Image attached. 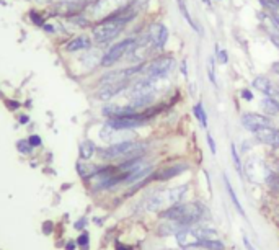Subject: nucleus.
Listing matches in <instances>:
<instances>
[{"label":"nucleus","instance_id":"obj_27","mask_svg":"<svg viewBox=\"0 0 279 250\" xmlns=\"http://www.w3.org/2000/svg\"><path fill=\"white\" fill-rule=\"evenodd\" d=\"M88 242H90V237H88V234H87V232H83L82 236H80V237L77 239V246H80L83 250H87Z\"/></svg>","mask_w":279,"mask_h":250},{"label":"nucleus","instance_id":"obj_1","mask_svg":"<svg viewBox=\"0 0 279 250\" xmlns=\"http://www.w3.org/2000/svg\"><path fill=\"white\" fill-rule=\"evenodd\" d=\"M159 216L163 221H175L181 229L201 226L204 221L211 219V212L202 201H190V203L183 201L178 205H171L160 211Z\"/></svg>","mask_w":279,"mask_h":250},{"label":"nucleus","instance_id":"obj_14","mask_svg":"<svg viewBox=\"0 0 279 250\" xmlns=\"http://www.w3.org/2000/svg\"><path fill=\"white\" fill-rule=\"evenodd\" d=\"M88 47H92V40H90V36L87 35H79L72 38L71 41L66 44V51L69 52H77V51H83V49H88Z\"/></svg>","mask_w":279,"mask_h":250},{"label":"nucleus","instance_id":"obj_37","mask_svg":"<svg viewBox=\"0 0 279 250\" xmlns=\"http://www.w3.org/2000/svg\"><path fill=\"white\" fill-rule=\"evenodd\" d=\"M28 121H30V118H28V116H26V115L20 116V123H21V125H26V123H28Z\"/></svg>","mask_w":279,"mask_h":250},{"label":"nucleus","instance_id":"obj_23","mask_svg":"<svg viewBox=\"0 0 279 250\" xmlns=\"http://www.w3.org/2000/svg\"><path fill=\"white\" fill-rule=\"evenodd\" d=\"M176 2H178V8H180V12H181V15H183V18L188 21V23H190V26L195 31H198V33H199V28H198L196 26V23H195V20L191 18V15H190V12H188L186 10V5H185V0H176Z\"/></svg>","mask_w":279,"mask_h":250},{"label":"nucleus","instance_id":"obj_3","mask_svg":"<svg viewBox=\"0 0 279 250\" xmlns=\"http://www.w3.org/2000/svg\"><path fill=\"white\" fill-rule=\"evenodd\" d=\"M126 23L122 20H120L118 17H108L105 20L98 21L93 26V40L98 44H108V42L115 41L118 36H120L122 31H124Z\"/></svg>","mask_w":279,"mask_h":250},{"label":"nucleus","instance_id":"obj_9","mask_svg":"<svg viewBox=\"0 0 279 250\" xmlns=\"http://www.w3.org/2000/svg\"><path fill=\"white\" fill-rule=\"evenodd\" d=\"M188 170H190V164L175 162V164H171V166L154 170V173L150 175V180H152V182H168V180H171V178L180 177L181 173L188 172Z\"/></svg>","mask_w":279,"mask_h":250},{"label":"nucleus","instance_id":"obj_34","mask_svg":"<svg viewBox=\"0 0 279 250\" xmlns=\"http://www.w3.org/2000/svg\"><path fill=\"white\" fill-rule=\"evenodd\" d=\"M181 74H183L185 77H188V69H186V59L181 61Z\"/></svg>","mask_w":279,"mask_h":250},{"label":"nucleus","instance_id":"obj_33","mask_svg":"<svg viewBox=\"0 0 279 250\" xmlns=\"http://www.w3.org/2000/svg\"><path fill=\"white\" fill-rule=\"evenodd\" d=\"M243 246L246 247V250H256V249L253 247V244L250 242V239L246 237V236H243Z\"/></svg>","mask_w":279,"mask_h":250},{"label":"nucleus","instance_id":"obj_44","mask_svg":"<svg viewBox=\"0 0 279 250\" xmlns=\"http://www.w3.org/2000/svg\"><path fill=\"white\" fill-rule=\"evenodd\" d=\"M276 100H278V102H279V95H278V97H276Z\"/></svg>","mask_w":279,"mask_h":250},{"label":"nucleus","instance_id":"obj_38","mask_svg":"<svg viewBox=\"0 0 279 250\" xmlns=\"http://www.w3.org/2000/svg\"><path fill=\"white\" fill-rule=\"evenodd\" d=\"M85 224H87V221H85V219H80V222H77V224H75V227H77V229H82Z\"/></svg>","mask_w":279,"mask_h":250},{"label":"nucleus","instance_id":"obj_29","mask_svg":"<svg viewBox=\"0 0 279 250\" xmlns=\"http://www.w3.org/2000/svg\"><path fill=\"white\" fill-rule=\"evenodd\" d=\"M17 147H18V151H20V152H23V154H30V152H31V149H33V147L30 146V142H28V141H20L18 144H17Z\"/></svg>","mask_w":279,"mask_h":250},{"label":"nucleus","instance_id":"obj_21","mask_svg":"<svg viewBox=\"0 0 279 250\" xmlns=\"http://www.w3.org/2000/svg\"><path fill=\"white\" fill-rule=\"evenodd\" d=\"M230 154H232V162L235 166V170L240 177H243V164H242V159H240V154L237 151V146L235 144H230Z\"/></svg>","mask_w":279,"mask_h":250},{"label":"nucleus","instance_id":"obj_42","mask_svg":"<svg viewBox=\"0 0 279 250\" xmlns=\"http://www.w3.org/2000/svg\"><path fill=\"white\" fill-rule=\"evenodd\" d=\"M75 249V246H74V244L71 242V244H67V250H74Z\"/></svg>","mask_w":279,"mask_h":250},{"label":"nucleus","instance_id":"obj_12","mask_svg":"<svg viewBox=\"0 0 279 250\" xmlns=\"http://www.w3.org/2000/svg\"><path fill=\"white\" fill-rule=\"evenodd\" d=\"M251 85H253V88H256L258 92L265 95V97L276 98L279 95V87L273 83L271 79H268L266 76H256L253 81H251Z\"/></svg>","mask_w":279,"mask_h":250},{"label":"nucleus","instance_id":"obj_4","mask_svg":"<svg viewBox=\"0 0 279 250\" xmlns=\"http://www.w3.org/2000/svg\"><path fill=\"white\" fill-rule=\"evenodd\" d=\"M136 46H137V38H126L122 41H118L110 47L108 51L105 52L103 56H101L100 64L103 67L115 66V64L120 62L124 56L131 54V52L136 49Z\"/></svg>","mask_w":279,"mask_h":250},{"label":"nucleus","instance_id":"obj_11","mask_svg":"<svg viewBox=\"0 0 279 250\" xmlns=\"http://www.w3.org/2000/svg\"><path fill=\"white\" fill-rule=\"evenodd\" d=\"M127 87H129V81L100 85V88L96 90V98H98V100H103V102H108V100L115 98L116 95H120L122 90H126Z\"/></svg>","mask_w":279,"mask_h":250},{"label":"nucleus","instance_id":"obj_25","mask_svg":"<svg viewBox=\"0 0 279 250\" xmlns=\"http://www.w3.org/2000/svg\"><path fill=\"white\" fill-rule=\"evenodd\" d=\"M216 61L219 62V64H227L229 62V52L225 51V49H219V46H216Z\"/></svg>","mask_w":279,"mask_h":250},{"label":"nucleus","instance_id":"obj_5","mask_svg":"<svg viewBox=\"0 0 279 250\" xmlns=\"http://www.w3.org/2000/svg\"><path fill=\"white\" fill-rule=\"evenodd\" d=\"M175 57L171 54H162L154 57L150 62H146L144 67V77H152V79H165L170 76L171 71L175 69Z\"/></svg>","mask_w":279,"mask_h":250},{"label":"nucleus","instance_id":"obj_13","mask_svg":"<svg viewBox=\"0 0 279 250\" xmlns=\"http://www.w3.org/2000/svg\"><path fill=\"white\" fill-rule=\"evenodd\" d=\"M188 191H190V185H178V187H171L165 190V198H167V208L171 205L183 203Z\"/></svg>","mask_w":279,"mask_h":250},{"label":"nucleus","instance_id":"obj_17","mask_svg":"<svg viewBox=\"0 0 279 250\" xmlns=\"http://www.w3.org/2000/svg\"><path fill=\"white\" fill-rule=\"evenodd\" d=\"M193 247H201L206 250H227V246L219 239H207V241H198Z\"/></svg>","mask_w":279,"mask_h":250},{"label":"nucleus","instance_id":"obj_32","mask_svg":"<svg viewBox=\"0 0 279 250\" xmlns=\"http://www.w3.org/2000/svg\"><path fill=\"white\" fill-rule=\"evenodd\" d=\"M28 142H30L31 147H38V146H41V137L36 136V134H33V136H30Z\"/></svg>","mask_w":279,"mask_h":250},{"label":"nucleus","instance_id":"obj_43","mask_svg":"<svg viewBox=\"0 0 279 250\" xmlns=\"http://www.w3.org/2000/svg\"><path fill=\"white\" fill-rule=\"evenodd\" d=\"M202 2H204L206 5H211V0H202Z\"/></svg>","mask_w":279,"mask_h":250},{"label":"nucleus","instance_id":"obj_36","mask_svg":"<svg viewBox=\"0 0 279 250\" xmlns=\"http://www.w3.org/2000/svg\"><path fill=\"white\" fill-rule=\"evenodd\" d=\"M271 71L279 76V62H275V64H273V66H271Z\"/></svg>","mask_w":279,"mask_h":250},{"label":"nucleus","instance_id":"obj_41","mask_svg":"<svg viewBox=\"0 0 279 250\" xmlns=\"http://www.w3.org/2000/svg\"><path fill=\"white\" fill-rule=\"evenodd\" d=\"M8 106H10L12 110H15V108L18 106V103H17V102H8Z\"/></svg>","mask_w":279,"mask_h":250},{"label":"nucleus","instance_id":"obj_45","mask_svg":"<svg viewBox=\"0 0 279 250\" xmlns=\"http://www.w3.org/2000/svg\"><path fill=\"white\" fill-rule=\"evenodd\" d=\"M77 2H82V0H77Z\"/></svg>","mask_w":279,"mask_h":250},{"label":"nucleus","instance_id":"obj_39","mask_svg":"<svg viewBox=\"0 0 279 250\" xmlns=\"http://www.w3.org/2000/svg\"><path fill=\"white\" fill-rule=\"evenodd\" d=\"M44 30L47 31V33H54V26L52 25H44Z\"/></svg>","mask_w":279,"mask_h":250},{"label":"nucleus","instance_id":"obj_8","mask_svg":"<svg viewBox=\"0 0 279 250\" xmlns=\"http://www.w3.org/2000/svg\"><path fill=\"white\" fill-rule=\"evenodd\" d=\"M240 125L248 132H258L265 127L273 126V120L268 115H260V113H243L240 116Z\"/></svg>","mask_w":279,"mask_h":250},{"label":"nucleus","instance_id":"obj_20","mask_svg":"<svg viewBox=\"0 0 279 250\" xmlns=\"http://www.w3.org/2000/svg\"><path fill=\"white\" fill-rule=\"evenodd\" d=\"M96 151V147L92 141H85L80 144V149H79V152H80V159H83V161H88L90 157H93V154Z\"/></svg>","mask_w":279,"mask_h":250},{"label":"nucleus","instance_id":"obj_35","mask_svg":"<svg viewBox=\"0 0 279 250\" xmlns=\"http://www.w3.org/2000/svg\"><path fill=\"white\" fill-rule=\"evenodd\" d=\"M116 250H132V249L127 246H122L121 242H116Z\"/></svg>","mask_w":279,"mask_h":250},{"label":"nucleus","instance_id":"obj_40","mask_svg":"<svg viewBox=\"0 0 279 250\" xmlns=\"http://www.w3.org/2000/svg\"><path fill=\"white\" fill-rule=\"evenodd\" d=\"M181 250H206V249H201V247H181Z\"/></svg>","mask_w":279,"mask_h":250},{"label":"nucleus","instance_id":"obj_2","mask_svg":"<svg viewBox=\"0 0 279 250\" xmlns=\"http://www.w3.org/2000/svg\"><path fill=\"white\" fill-rule=\"evenodd\" d=\"M146 151H147L146 142H137V141L127 139V141L115 142V144L101 149L100 157L105 159V161H116V159H124V161H129V159L146 156Z\"/></svg>","mask_w":279,"mask_h":250},{"label":"nucleus","instance_id":"obj_31","mask_svg":"<svg viewBox=\"0 0 279 250\" xmlns=\"http://www.w3.org/2000/svg\"><path fill=\"white\" fill-rule=\"evenodd\" d=\"M31 20H33L35 25H40V26H44V20H42V17L40 13L36 12H31Z\"/></svg>","mask_w":279,"mask_h":250},{"label":"nucleus","instance_id":"obj_28","mask_svg":"<svg viewBox=\"0 0 279 250\" xmlns=\"http://www.w3.org/2000/svg\"><path fill=\"white\" fill-rule=\"evenodd\" d=\"M240 97H242L245 102H253L255 95L250 88H243V90H240Z\"/></svg>","mask_w":279,"mask_h":250},{"label":"nucleus","instance_id":"obj_15","mask_svg":"<svg viewBox=\"0 0 279 250\" xmlns=\"http://www.w3.org/2000/svg\"><path fill=\"white\" fill-rule=\"evenodd\" d=\"M222 178H224V187H225V190H227V195H229L230 201H232L234 208L237 209V212H240V214H242L243 217H246V212H245V209H243L242 203L239 201V196H237V193H235V190H234V187H232V183H230L229 177H227L225 173H222Z\"/></svg>","mask_w":279,"mask_h":250},{"label":"nucleus","instance_id":"obj_7","mask_svg":"<svg viewBox=\"0 0 279 250\" xmlns=\"http://www.w3.org/2000/svg\"><path fill=\"white\" fill-rule=\"evenodd\" d=\"M150 121L149 116L144 111H137V113L129 115V116H120V118H108L106 125L111 126L116 131H131L136 127H141L147 125Z\"/></svg>","mask_w":279,"mask_h":250},{"label":"nucleus","instance_id":"obj_6","mask_svg":"<svg viewBox=\"0 0 279 250\" xmlns=\"http://www.w3.org/2000/svg\"><path fill=\"white\" fill-rule=\"evenodd\" d=\"M127 0H93L92 3L87 7L88 17L92 20H105L111 17L113 13H116L121 7H124Z\"/></svg>","mask_w":279,"mask_h":250},{"label":"nucleus","instance_id":"obj_30","mask_svg":"<svg viewBox=\"0 0 279 250\" xmlns=\"http://www.w3.org/2000/svg\"><path fill=\"white\" fill-rule=\"evenodd\" d=\"M206 141H207V146H209V151H211L212 156H216L217 154V147H216V141H214V137L211 134L206 136Z\"/></svg>","mask_w":279,"mask_h":250},{"label":"nucleus","instance_id":"obj_19","mask_svg":"<svg viewBox=\"0 0 279 250\" xmlns=\"http://www.w3.org/2000/svg\"><path fill=\"white\" fill-rule=\"evenodd\" d=\"M193 113H195L196 120L199 121V125L207 129V115H206V110H204V105L202 102H198L195 106H193Z\"/></svg>","mask_w":279,"mask_h":250},{"label":"nucleus","instance_id":"obj_16","mask_svg":"<svg viewBox=\"0 0 279 250\" xmlns=\"http://www.w3.org/2000/svg\"><path fill=\"white\" fill-rule=\"evenodd\" d=\"M180 231H183V229H181L175 221H162L157 227V234L160 237L175 236V234H178Z\"/></svg>","mask_w":279,"mask_h":250},{"label":"nucleus","instance_id":"obj_22","mask_svg":"<svg viewBox=\"0 0 279 250\" xmlns=\"http://www.w3.org/2000/svg\"><path fill=\"white\" fill-rule=\"evenodd\" d=\"M77 170L82 178H88V177H93V175L100 170V167L87 166V164H77Z\"/></svg>","mask_w":279,"mask_h":250},{"label":"nucleus","instance_id":"obj_18","mask_svg":"<svg viewBox=\"0 0 279 250\" xmlns=\"http://www.w3.org/2000/svg\"><path fill=\"white\" fill-rule=\"evenodd\" d=\"M261 108H263V111H265L268 116L278 115L279 113V102H278L276 98L265 97V98L261 100Z\"/></svg>","mask_w":279,"mask_h":250},{"label":"nucleus","instance_id":"obj_26","mask_svg":"<svg viewBox=\"0 0 279 250\" xmlns=\"http://www.w3.org/2000/svg\"><path fill=\"white\" fill-rule=\"evenodd\" d=\"M261 5L268 10H271V12H278L279 10V0H260Z\"/></svg>","mask_w":279,"mask_h":250},{"label":"nucleus","instance_id":"obj_10","mask_svg":"<svg viewBox=\"0 0 279 250\" xmlns=\"http://www.w3.org/2000/svg\"><path fill=\"white\" fill-rule=\"evenodd\" d=\"M149 38L154 49H163L168 41V30L163 23H152L149 26Z\"/></svg>","mask_w":279,"mask_h":250},{"label":"nucleus","instance_id":"obj_24","mask_svg":"<svg viewBox=\"0 0 279 250\" xmlns=\"http://www.w3.org/2000/svg\"><path fill=\"white\" fill-rule=\"evenodd\" d=\"M207 76H209V82H211L214 87H217V79H216V57H209V61H207Z\"/></svg>","mask_w":279,"mask_h":250}]
</instances>
